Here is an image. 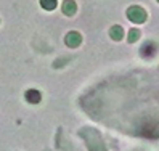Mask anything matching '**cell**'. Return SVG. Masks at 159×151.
<instances>
[{
  "label": "cell",
  "instance_id": "cell-1",
  "mask_svg": "<svg viewBox=\"0 0 159 151\" xmlns=\"http://www.w3.org/2000/svg\"><path fill=\"white\" fill-rule=\"evenodd\" d=\"M127 18L132 23H137V24H142L146 21V11L143 10L142 7H130L127 10Z\"/></svg>",
  "mask_w": 159,
  "mask_h": 151
},
{
  "label": "cell",
  "instance_id": "cell-2",
  "mask_svg": "<svg viewBox=\"0 0 159 151\" xmlns=\"http://www.w3.org/2000/svg\"><path fill=\"white\" fill-rule=\"evenodd\" d=\"M142 135L149 137V138H157L159 137V124L154 122V121H149L148 124H145V127L142 129Z\"/></svg>",
  "mask_w": 159,
  "mask_h": 151
},
{
  "label": "cell",
  "instance_id": "cell-3",
  "mask_svg": "<svg viewBox=\"0 0 159 151\" xmlns=\"http://www.w3.org/2000/svg\"><path fill=\"white\" fill-rule=\"evenodd\" d=\"M156 52H157V47H156V43H153V42H146L143 47H142V56H145V58H151V56H154L156 55Z\"/></svg>",
  "mask_w": 159,
  "mask_h": 151
},
{
  "label": "cell",
  "instance_id": "cell-4",
  "mask_svg": "<svg viewBox=\"0 0 159 151\" xmlns=\"http://www.w3.org/2000/svg\"><path fill=\"white\" fill-rule=\"evenodd\" d=\"M66 43H68V47H79L80 43H82V37H80V34L79 32H69L68 35H66Z\"/></svg>",
  "mask_w": 159,
  "mask_h": 151
},
{
  "label": "cell",
  "instance_id": "cell-5",
  "mask_svg": "<svg viewBox=\"0 0 159 151\" xmlns=\"http://www.w3.org/2000/svg\"><path fill=\"white\" fill-rule=\"evenodd\" d=\"M63 13L68 15V16H72L76 13V3L72 0H64L63 2Z\"/></svg>",
  "mask_w": 159,
  "mask_h": 151
},
{
  "label": "cell",
  "instance_id": "cell-6",
  "mask_svg": "<svg viewBox=\"0 0 159 151\" xmlns=\"http://www.w3.org/2000/svg\"><path fill=\"white\" fill-rule=\"evenodd\" d=\"M40 98H42V95H40L39 90H27L26 92V100L29 103H32V105H34V103H39Z\"/></svg>",
  "mask_w": 159,
  "mask_h": 151
},
{
  "label": "cell",
  "instance_id": "cell-7",
  "mask_svg": "<svg viewBox=\"0 0 159 151\" xmlns=\"http://www.w3.org/2000/svg\"><path fill=\"white\" fill-rule=\"evenodd\" d=\"M109 34H111V39L120 40L124 37V29L120 26H113V27H111V31H109Z\"/></svg>",
  "mask_w": 159,
  "mask_h": 151
},
{
  "label": "cell",
  "instance_id": "cell-8",
  "mask_svg": "<svg viewBox=\"0 0 159 151\" xmlns=\"http://www.w3.org/2000/svg\"><path fill=\"white\" fill-rule=\"evenodd\" d=\"M40 5L45 10H55L58 3H57V0H40Z\"/></svg>",
  "mask_w": 159,
  "mask_h": 151
},
{
  "label": "cell",
  "instance_id": "cell-9",
  "mask_svg": "<svg viewBox=\"0 0 159 151\" xmlns=\"http://www.w3.org/2000/svg\"><path fill=\"white\" fill-rule=\"evenodd\" d=\"M138 37H140V31L138 29H130V32H129V42L130 43H134L135 40H138Z\"/></svg>",
  "mask_w": 159,
  "mask_h": 151
},
{
  "label": "cell",
  "instance_id": "cell-10",
  "mask_svg": "<svg viewBox=\"0 0 159 151\" xmlns=\"http://www.w3.org/2000/svg\"><path fill=\"white\" fill-rule=\"evenodd\" d=\"M157 2H159V0H157Z\"/></svg>",
  "mask_w": 159,
  "mask_h": 151
}]
</instances>
